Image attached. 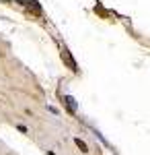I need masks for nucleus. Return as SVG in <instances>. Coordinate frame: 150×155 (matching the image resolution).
Wrapping results in <instances>:
<instances>
[{
  "instance_id": "nucleus-1",
  "label": "nucleus",
  "mask_w": 150,
  "mask_h": 155,
  "mask_svg": "<svg viewBox=\"0 0 150 155\" xmlns=\"http://www.w3.org/2000/svg\"><path fill=\"white\" fill-rule=\"evenodd\" d=\"M74 143H76V145H78V149H80V151H82V153H86V145H84V143H82V141H80V139H74Z\"/></svg>"
}]
</instances>
